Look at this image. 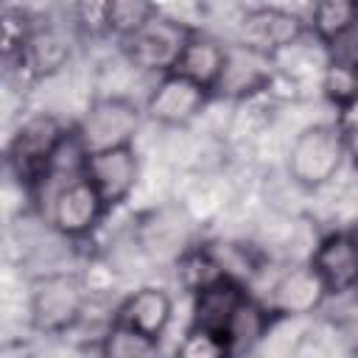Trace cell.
Wrapping results in <instances>:
<instances>
[{"mask_svg":"<svg viewBox=\"0 0 358 358\" xmlns=\"http://www.w3.org/2000/svg\"><path fill=\"white\" fill-rule=\"evenodd\" d=\"M87 310V285L73 271H48L31 282L28 316L45 336L67 333Z\"/></svg>","mask_w":358,"mask_h":358,"instance_id":"cell-1","label":"cell"},{"mask_svg":"<svg viewBox=\"0 0 358 358\" xmlns=\"http://www.w3.org/2000/svg\"><path fill=\"white\" fill-rule=\"evenodd\" d=\"M347 157L344 148V134L338 123H313L305 126L291 148H288V176L294 179V185L305 187V190H316L324 187L341 168Z\"/></svg>","mask_w":358,"mask_h":358,"instance_id":"cell-2","label":"cell"},{"mask_svg":"<svg viewBox=\"0 0 358 358\" xmlns=\"http://www.w3.org/2000/svg\"><path fill=\"white\" fill-rule=\"evenodd\" d=\"M70 131L53 115H34L17 126L8 140V168L25 187H36L39 182L50 179L53 162L59 148L64 145Z\"/></svg>","mask_w":358,"mask_h":358,"instance_id":"cell-3","label":"cell"},{"mask_svg":"<svg viewBox=\"0 0 358 358\" xmlns=\"http://www.w3.org/2000/svg\"><path fill=\"white\" fill-rule=\"evenodd\" d=\"M137 129H140L137 103L120 95H106L90 103V109L81 115L73 134L81 151L90 157V154H103L115 148H131Z\"/></svg>","mask_w":358,"mask_h":358,"instance_id":"cell-4","label":"cell"},{"mask_svg":"<svg viewBox=\"0 0 358 358\" xmlns=\"http://www.w3.org/2000/svg\"><path fill=\"white\" fill-rule=\"evenodd\" d=\"M190 34H193V28H187L159 11L145 28H140L134 36L123 39L120 48L134 67H140L145 73L168 76L176 70V62L187 45Z\"/></svg>","mask_w":358,"mask_h":358,"instance_id":"cell-5","label":"cell"},{"mask_svg":"<svg viewBox=\"0 0 358 358\" xmlns=\"http://www.w3.org/2000/svg\"><path fill=\"white\" fill-rule=\"evenodd\" d=\"M106 210L101 193L84 176H73L50 199V224L64 238H87L103 221Z\"/></svg>","mask_w":358,"mask_h":358,"instance_id":"cell-6","label":"cell"},{"mask_svg":"<svg viewBox=\"0 0 358 358\" xmlns=\"http://www.w3.org/2000/svg\"><path fill=\"white\" fill-rule=\"evenodd\" d=\"M271 81H274V56L257 48H249L243 42H235V45H227L224 70L218 76L213 95L241 101L268 90Z\"/></svg>","mask_w":358,"mask_h":358,"instance_id":"cell-7","label":"cell"},{"mask_svg":"<svg viewBox=\"0 0 358 358\" xmlns=\"http://www.w3.org/2000/svg\"><path fill=\"white\" fill-rule=\"evenodd\" d=\"M210 101V92L204 87H199L196 81L179 76V73H168L159 76L157 84L151 87L148 98H145V115L159 123V126H187Z\"/></svg>","mask_w":358,"mask_h":358,"instance_id":"cell-8","label":"cell"},{"mask_svg":"<svg viewBox=\"0 0 358 358\" xmlns=\"http://www.w3.org/2000/svg\"><path fill=\"white\" fill-rule=\"evenodd\" d=\"M308 31V22L280 6H260L249 8L241 17V39L249 48H257L268 56H277L280 50L296 45Z\"/></svg>","mask_w":358,"mask_h":358,"instance_id":"cell-9","label":"cell"},{"mask_svg":"<svg viewBox=\"0 0 358 358\" xmlns=\"http://www.w3.org/2000/svg\"><path fill=\"white\" fill-rule=\"evenodd\" d=\"M173 319V299L168 291L157 288V285H143L137 291H131L115 316V324L134 333L143 341L159 344V338L165 336L168 324Z\"/></svg>","mask_w":358,"mask_h":358,"instance_id":"cell-10","label":"cell"},{"mask_svg":"<svg viewBox=\"0 0 358 358\" xmlns=\"http://www.w3.org/2000/svg\"><path fill=\"white\" fill-rule=\"evenodd\" d=\"M140 162L134 148H115L103 154H90L84 157L81 176L101 193L106 207H117L129 199V193L137 185Z\"/></svg>","mask_w":358,"mask_h":358,"instance_id":"cell-11","label":"cell"},{"mask_svg":"<svg viewBox=\"0 0 358 358\" xmlns=\"http://www.w3.org/2000/svg\"><path fill=\"white\" fill-rule=\"evenodd\" d=\"M327 294H347L358 282V232H330L310 257Z\"/></svg>","mask_w":358,"mask_h":358,"instance_id":"cell-12","label":"cell"},{"mask_svg":"<svg viewBox=\"0 0 358 358\" xmlns=\"http://www.w3.org/2000/svg\"><path fill=\"white\" fill-rule=\"evenodd\" d=\"M246 296L249 294H246V288H243L241 280H235V277L215 280L213 285H207L199 294H193V319H190V327L227 338L229 324H232V319H235V313H238V308L243 305Z\"/></svg>","mask_w":358,"mask_h":358,"instance_id":"cell-13","label":"cell"},{"mask_svg":"<svg viewBox=\"0 0 358 358\" xmlns=\"http://www.w3.org/2000/svg\"><path fill=\"white\" fill-rule=\"evenodd\" d=\"M327 288L319 280V274L313 271V266H294L288 268L271 288V299H268V310L277 316H305L313 313L322 302H324Z\"/></svg>","mask_w":358,"mask_h":358,"instance_id":"cell-14","label":"cell"},{"mask_svg":"<svg viewBox=\"0 0 358 358\" xmlns=\"http://www.w3.org/2000/svg\"><path fill=\"white\" fill-rule=\"evenodd\" d=\"M224 56H227V45H221L218 39H213L207 34L193 31L173 73L196 81L199 87H204L213 95V90L218 84V76L224 70Z\"/></svg>","mask_w":358,"mask_h":358,"instance_id":"cell-15","label":"cell"},{"mask_svg":"<svg viewBox=\"0 0 358 358\" xmlns=\"http://www.w3.org/2000/svg\"><path fill=\"white\" fill-rule=\"evenodd\" d=\"M308 28L322 45L333 48L350 31L358 28V3L355 0H322L310 8Z\"/></svg>","mask_w":358,"mask_h":358,"instance_id":"cell-16","label":"cell"},{"mask_svg":"<svg viewBox=\"0 0 358 358\" xmlns=\"http://www.w3.org/2000/svg\"><path fill=\"white\" fill-rule=\"evenodd\" d=\"M70 59V45L56 28H36L25 53L20 56V64L31 76H50Z\"/></svg>","mask_w":358,"mask_h":358,"instance_id":"cell-17","label":"cell"},{"mask_svg":"<svg viewBox=\"0 0 358 358\" xmlns=\"http://www.w3.org/2000/svg\"><path fill=\"white\" fill-rule=\"evenodd\" d=\"M268 322H271V310L266 305H257L255 299L246 296L243 305L238 308L232 324H229V333H227V344H229L232 355L255 347L260 341V336L266 333Z\"/></svg>","mask_w":358,"mask_h":358,"instance_id":"cell-18","label":"cell"},{"mask_svg":"<svg viewBox=\"0 0 358 358\" xmlns=\"http://www.w3.org/2000/svg\"><path fill=\"white\" fill-rule=\"evenodd\" d=\"M176 274H179V282H182L190 294H199L201 288H207V285H213L215 280L227 277L213 249H190V252H185L182 260H179Z\"/></svg>","mask_w":358,"mask_h":358,"instance_id":"cell-19","label":"cell"},{"mask_svg":"<svg viewBox=\"0 0 358 358\" xmlns=\"http://www.w3.org/2000/svg\"><path fill=\"white\" fill-rule=\"evenodd\" d=\"M157 14L159 8L145 0H109V34L123 42L145 28Z\"/></svg>","mask_w":358,"mask_h":358,"instance_id":"cell-20","label":"cell"},{"mask_svg":"<svg viewBox=\"0 0 358 358\" xmlns=\"http://www.w3.org/2000/svg\"><path fill=\"white\" fill-rule=\"evenodd\" d=\"M322 90L338 109L350 112L358 103V70L344 62L330 59L322 76Z\"/></svg>","mask_w":358,"mask_h":358,"instance_id":"cell-21","label":"cell"},{"mask_svg":"<svg viewBox=\"0 0 358 358\" xmlns=\"http://www.w3.org/2000/svg\"><path fill=\"white\" fill-rule=\"evenodd\" d=\"M0 25H3V56H6V62L20 59L36 28L28 22V14L22 8H3Z\"/></svg>","mask_w":358,"mask_h":358,"instance_id":"cell-22","label":"cell"},{"mask_svg":"<svg viewBox=\"0 0 358 358\" xmlns=\"http://www.w3.org/2000/svg\"><path fill=\"white\" fill-rule=\"evenodd\" d=\"M176 358H232V350L227 338L190 327L176 347Z\"/></svg>","mask_w":358,"mask_h":358,"instance_id":"cell-23","label":"cell"},{"mask_svg":"<svg viewBox=\"0 0 358 358\" xmlns=\"http://www.w3.org/2000/svg\"><path fill=\"white\" fill-rule=\"evenodd\" d=\"M76 25L95 36V34H109V3H78L73 8Z\"/></svg>","mask_w":358,"mask_h":358,"instance_id":"cell-24","label":"cell"},{"mask_svg":"<svg viewBox=\"0 0 358 358\" xmlns=\"http://www.w3.org/2000/svg\"><path fill=\"white\" fill-rule=\"evenodd\" d=\"M341 126V134H344V148H347V157L358 165V103L344 112V120L338 123Z\"/></svg>","mask_w":358,"mask_h":358,"instance_id":"cell-25","label":"cell"},{"mask_svg":"<svg viewBox=\"0 0 358 358\" xmlns=\"http://www.w3.org/2000/svg\"><path fill=\"white\" fill-rule=\"evenodd\" d=\"M350 294H352V296H355V302H358V282H355V285L350 288Z\"/></svg>","mask_w":358,"mask_h":358,"instance_id":"cell-26","label":"cell"}]
</instances>
